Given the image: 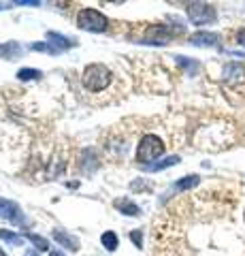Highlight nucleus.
I'll return each mask as SVG.
<instances>
[{"label":"nucleus","instance_id":"obj_8","mask_svg":"<svg viewBox=\"0 0 245 256\" xmlns=\"http://www.w3.org/2000/svg\"><path fill=\"white\" fill-rule=\"evenodd\" d=\"M15 214H17V207L9 201H4V198H0V216L2 218H13Z\"/></svg>","mask_w":245,"mask_h":256},{"label":"nucleus","instance_id":"obj_2","mask_svg":"<svg viewBox=\"0 0 245 256\" xmlns=\"http://www.w3.org/2000/svg\"><path fill=\"white\" fill-rule=\"evenodd\" d=\"M188 18L196 26H205V24L216 22L218 13L211 4H203V2H190L188 4Z\"/></svg>","mask_w":245,"mask_h":256},{"label":"nucleus","instance_id":"obj_11","mask_svg":"<svg viewBox=\"0 0 245 256\" xmlns=\"http://www.w3.org/2000/svg\"><path fill=\"white\" fill-rule=\"evenodd\" d=\"M56 239H58L60 244H66V246H68V250H77V242H75V239H70V237L62 235V233H56Z\"/></svg>","mask_w":245,"mask_h":256},{"label":"nucleus","instance_id":"obj_5","mask_svg":"<svg viewBox=\"0 0 245 256\" xmlns=\"http://www.w3.org/2000/svg\"><path fill=\"white\" fill-rule=\"evenodd\" d=\"M224 77L228 79V82H243L245 79V68L241 66V64H226Z\"/></svg>","mask_w":245,"mask_h":256},{"label":"nucleus","instance_id":"obj_6","mask_svg":"<svg viewBox=\"0 0 245 256\" xmlns=\"http://www.w3.org/2000/svg\"><path fill=\"white\" fill-rule=\"evenodd\" d=\"M218 34H213V32H196V34L190 38L194 45H216L218 43Z\"/></svg>","mask_w":245,"mask_h":256},{"label":"nucleus","instance_id":"obj_16","mask_svg":"<svg viewBox=\"0 0 245 256\" xmlns=\"http://www.w3.org/2000/svg\"><path fill=\"white\" fill-rule=\"evenodd\" d=\"M237 38H239V43H241V45H245V30H241L239 34H237Z\"/></svg>","mask_w":245,"mask_h":256},{"label":"nucleus","instance_id":"obj_10","mask_svg":"<svg viewBox=\"0 0 245 256\" xmlns=\"http://www.w3.org/2000/svg\"><path fill=\"white\" fill-rule=\"evenodd\" d=\"M102 244H105L107 250H115L117 248V237L113 233H105L102 235Z\"/></svg>","mask_w":245,"mask_h":256},{"label":"nucleus","instance_id":"obj_15","mask_svg":"<svg viewBox=\"0 0 245 256\" xmlns=\"http://www.w3.org/2000/svg\"><path fill=\"white\" fill-rule=\"evenodd\" d=\"M130 239H134V242H137V246L141 248V233H130Z\"/></svg>","mask_w":245,"mask_h":256},{"label":"nucleus","instance_id":"obj_1","mask_svg":"<svg viewBox=\"0 0 245 256\" xmlns=\"http://www.w3.org/2000/svg\"><path fill=\"white\" fill-rule=\"evenodd\" d=\"M111 84V70L102 64H90L88 68L83 70V86L92 92L105 90V88Z\"/></svg>","mask_w":245,"mask_h":256},{"label":"nucleus","instance_id":"obj_13","mask_svg":"<svg viewBox=\"0 0 245 256\" xmlns=\"http://www.w3.org/2000/svg\"><path fill=\"white\" fill-rule=\"evenodd\" d=\"M41 73L38 70H19V77L21 79H34V77H38Z\"/></svg>","mask_w":245,"mask_h":256},{"label":"nucleus","instance_id":"obj_4","mask_svg":"<svg viewBox=\"0 0 245 256\" xmlns=\"http://www.w3.org/2000/svg\"><path fill=\"white\" fill-rule=\"evenodd\" d=\"M79 26L85 30H107V18L96 9H83L79 13Z\"/></svg>","mask_w":245,"mask_h":256},{"label":"nucleus","instance_id":"obj_19","mask_svg":"<svg viewBox=\"0 0 245 256\" xmlns=\"http://www.w3.org/2000/svg\"><path fill=\"white\" fill-rule=\"evenodd\" d=\"M243 218H245V214H243Z\"/></svg>","mask_w":245,"mask_h":256},{"label":"nucleus","instance_id":"obj_7","mask_svg":"<svg viewBox=\"0 0 245 256\" xmlns=\"http://www.w3.org/2000/svg\"><path fill=\"white\" fill-rule=\"evenodd\" d=\"M115 207H117V210H122L126 216H139V207L134 205V203H130V201H126V198H122V201H117V203H115Z\"/></svg>","mask_w":245,"mask_h":256},{"label":"nucleus","instance_id":"obj_18","mask_svg":"<svg viewBox=\"0 0 245 256\" xmlns=\"http://www.w3.org/2000/svg\"><path fill=\"white\" fill-rule=\"evenodd\" d=\"M0 256H4V252H2V250H0Z\"/></svg>","mask_w":245,"mask_h":256},{"label":"nucleus","instance_id":"obj_14","mask_svg":"<svg viewBox=\"0 0 245 256\" xmlns=\"http://www.w3.org/2000/svg\"><path fill=\"white\" fill-rule=\"evenodd\" d=\"M0 237L6 239V242H11V244H19V239L15 237V235H9V233H6V230H0Z\"/></svg>","mask_w":245,"mask_h":256},{"label":"nucleus","instance_id":"obj_9","mask_svg":"<svg viewBox=\"0 0 245 256\" xmlns=\"http://www.w3.org/2000/svg\"><path fill=\"white\" fill-rule=\"evenodd\" d=\"M196 184H199V178H196V175H190V178L181 180V182L177 184V188H179V190H188V188H194Z\"/></svg>","mask_w":245,"mask_h":256},{"label":"nucleus","instance_id":"obj_3","mask_svg":"<svg viewBox=\"0 0 245 256\" xmlns=\"http://www.w3.org/2000/svg\"><path fill=\"white\" fill-rule=\"evenodd\" d=\"M164 152V143L156 137V134H147L143 137L139 146V152H137V160L139 162H147V160H154L156 156H160Z\"/></svg>","mask_w":245,"mask_h":256},{"label":"nucleus","instance_id":"obj_17","mask_svg":"<svg viewBox=\"0 0 245 256\" xmlns=\"http://www.w3.org/2000/svg\"><path fill=\"white\" fill-rule=\"evenodd\" d=\"M51 256H60V254H58V252H53V254H51Z\"/></svg>","mask_w":245,"mask_h":256},{"label":"nucleus","instance_id":"obj_12","mask_svg":"<svg viewBox=\"0 0 245 256\" xmlns=\"http://www.w3.org/2000/svg\"><path fill=\"white\" fill-rule=\"evenodd\" d=\"M28 239H30V242H34V246L38 248V250H47V242H45V239L36 237V235H28Z\"/></svg>","mask_w":245,"mask_h":256}]
</instances>
